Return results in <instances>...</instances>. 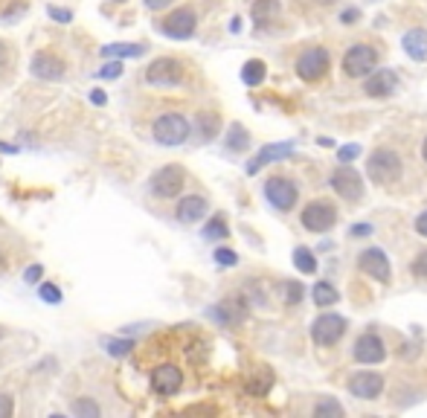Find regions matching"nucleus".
Wrapping results in <instances>:
<instances>
[{
  "mask_svg": "<svg viewBox=\"0 0 427 418\" xmlns=\"http://www.w3.org/2000/svg\"><path fill=\"white\" fill-rule=\"evenodd\" d=\"M366 175L375 186H393L401 178V157L393 148H378L372 151L366 163Z\"/></svg>",
  "mask_w": 427,
  "mask_h": 418,
  "instance_id": "f257e3e1",
  "label": "nucleus"
},
{
  "mask_svg": "<svg viewBox=\"0 0 427 418\" xmlns=\"http://www.w3.org/2000/svg\"><path fill=\"white\" fill-rule=\"evenodd\" d=\"M184 76H186V70L178 58H157L146 70V81L154 88H178L184 81Z\"/></svg>",
  "mask_w": 427,
  "mask_h": 418,
  "instance_id": "f03ea898",
  "label": "nucleus"
},
{
  "mask_svg": "<svg viewBox=\"0 0 427 418\" xmlns=\"http://www.w3.org/2000/svg\"><path fill=\"white\" fill-rule=\"evenodd\" d=\"M189 137V122L181 113H163L154 122V140L160 146H181Z\"/></svg>",
  "mask_w": 427,
  "mask_h": 418,
  "instance_id": "7ed1b4c3",
  "label": "nucleus"
},
{
  "mask_svg": "<svg viewBox=\"0 0 427 418\" xmlns=\"http://www.w3.org/2000/svg\"><path fill=\"white\" fill-rule=\"evenodd\" d=\"M378 64V53L369 44H355L343 56V73L349 78H366Z\"/></svg>",
  "mask_w": 427,
  "mask_h": 418,
  "instance_id": "20e7f679",
  "label": "nucleus"
},
{
  "mask_svg": "<svg viewBox=\"0 0 427 418\" xmlns=\"http://www.w3.org/2000/svg\"><path fill=\"white\" fill-rule=\"evenodd\" d=\"M346 331V320L340 314H320L311 322V340L317 346H334Z\"/></svg>",
  "mask_w": 427,
  "mask_h": 418,
  "instance_id": "39448f33",
  "label": "nucleus"
},
{
  "mask_svg": "<svg viewBox=\"0 0 427 418\" xmlns=\"http://www.w3.org/2000/svg\"><path fill=\"white\" fill-rule=\"evenodd\" d=\"M184 183H186V172L181 169V165H163V169H157L151 175V192L157 198H175V195H181Z\"/></svg>",
  "mask_w": 427,
  "mask_h": 418,
  "instance_id": "423d86ee",
  "label": "nucleus"
},
{
  "mask_svg": "<svg viewBox=\"0 0 427 418\" xmlns=\"http://www.w3.org/2000/svg\"><path fill=\"white\" fill-rule=\"evenodd\" d=\"M328 64H331L328 50L308 47L300 58H296V73H300V78H306V81H320L328 73Z\"/></svg>",
  "mask_w": 427,
  "mask_h": 418,
  "instance_id": "0eeeda50",
  "label": "nucleus"
},
{
  "mask_svg": "<svg viewBox=\"0 0 427 418\" xmlns=\"http://www.w3.org/2000/svg\"><path fill=\"white\" fill-rule=\"evenodd\" d=\"M331 189L343 200H361L363 198V178L352 165H337L331 172Z\"/></svg>",
  "mask_w": 427,
  "mask_h": 418,
  "instance_id": "6e6552de",
  "label": "nucleus"
},
{
  "mask_svg": "<svg viewBox=\"0 0 427 418\" xmlns=\"http://www.w3.org/2000/svg\"><path fill=\"white\" fill-rule=\"evenodd\" d=\"M334 221H337V209L328 200H314L303 209V227L308 233H326L334 227Z\"/></svg>",
  "mask_w": 427,
  "mask_h": 418,
  "instance_id": "1a4fd4ad",
  "label": "nucleus"
},
{
  "mask_svg": "<svg viewBox=\"0 0 427 418\" xmlns=\"http://www.w3.org/2000/svg\"><path fill=\"white\" fill-rule=\"evenodd\" d=\"M358 267L369 276V279H378V282H383L387 285L390 282V259H387V253L383 250H378V247H369V250H363L361 253V259H358Z\"/></svg>",
  "mask_w": 427,
  "mask_h": 418,
  "instance_id": "9d476101",
  "label": "nucleus"
},
{
  "mask_svg": "<svg viewBox=\"0 0 427 418\" xmlns=\"http://www.w3.org/2000/svg\"><path fill=\"white\" fill-rule=\"evenodd\" d=\"M265 198H268L276 209L288 213V209L296 203V186H293V180H288V178H271V180L265 183Z\"/></svg>",
  "mask_w": 427,
  "mask_h": 418,
  "instance_id": "9b49d317",
  "label": "nucleus"
},
{
  "mask_svg": "<svg viewBox=\"0 0 427 418\" xmlns=\"http://www.w3.org/2000/svg\"><path fill=\"white\" fill-rule=\"evenodd\" d=\"M195 12L192 9H178V12H172L169 18H163L160 21V32L163 35H169V38H189L192 32H195Z\"/></svg>",
  "mask_w": 427,
  "mask_h": 418,
  "instance_id": "f8f14e48",
  "label": "nucleus"
},
{
  "mask_svg": "<svg viewBox=\"0 0 427 418\" xmlns=\"http://www.w3.org/2000/svg\"><path fill=\"white\" fill-rule=\"evenodd\" d=\"M355 360L358 363H381L383 357H387V349H383V340L378 337V334H372V331H366V334H361L358 337V343H355Z\"/></svg>",
  "mask_w": 427,
  "mask_h": 418,
  "instance_id": "ddd939ff",
  "label": "nucleus"
},
{
  "mask_svg": "<svg viewBox=\"0 0 427 418\" xmlns=\"http://www.w3.org/2000/svg\"><path fill=\"white\" fill-rule=\"evenodd\" d=\"M349 392L361 401H375L383 392V378L378 372H358L349 381Z\"/></svg>",
  "mask_w": 427,
  "mask_h": 418,
  "instance_id": "4468645a",
  "label": "nucleus"
},
{
  "mask_svg": "<svg viewBox=\"0 0 427 418\" xmlns=\"http://www.w3.org/2000/svg\"><path fill=\"white\" fill-rule=\"evenodd\" d=\"M184 384V374L178 366H157L151 372V387L157 395H175Z\"/></svg>",
  "mask_w": 427,
  "mask_h": 418,
  "instance_id": "2eb2a0df",
  "label": "nucleus"
},
{
  "mask_svg": "<svg viewBox=\"0 0 427 418\" xmlns=\"http://www.w3.org/2000/svg\"><path fill=\"white\" fill-rule=\"evenodd\" d=\"M396 88H398V76H396V70H375L372 76H366V81H363V91L369 93V96H390V93H396Z\"/></svg>",
  "mask_w": 427,
  "mask_h": 418,
  "instance_id": "dca6fc26",
  "label": "nucleus"
},
{
  "mask_svg": "<svg viewBox=\"0 0 427 418\" xmlns=\"http://www.w3.org/2000/svg\"><path fill=\"white\" fill-rule=\"evenodd\" d=\"M64 61L59 58V56H53V53H38L35 58H32V73L38 76V78H47V81H59V78H64Z\"/></svg>",
  "mask_w": 427,
  "mask_h": 418,
  "instance_id": "f3484780",
  "label": "nucleus"
},
{
  "mask_svg": "<svg viewBox=\"0 0 427 418\" xmlns=\"http://www.w3.org/2000/svg\"><path fill=\"white\" fill-rule=\"evenodd\" d=\"M288 154H293V143H271V146H265L259 154H256L253 160H250V165H247V175H256L262 169V165H268V163H276V160H285Z\"/></svg>",
  "mask_w": 427,
  "mask_h": 418,
  "instance_id": "a211bd4d",
  "label": "nucleus"
},
{
  "mask_svg": "<svg viewBox=\"0 0 427 418\" xmlns=\"http://www.w3.org/2000/svg\"><path fill=\"white\" fill-rule=\"evenodd\" d=\"M206 200L201 198V195H189V198H181V203H178V221L181 224H195V221H201L204 215H206Z\"/></svg>",
  "mask_w": 427,
  "mask_h": 418,
  "instance_id": "6ab92c4d",
  "label": "nucleus"
},
{
  "mask_svg": "<svg viewBox=\"0 0 427 418\" xmlns=\"http://www.w3.org/2000/svg\"><path fill=\"white\" fill-rule=\"evenodd\" d=\"M401 47L413 61H424L427 58V32L424 29H410L401 38Z\"/></svg>",
  "mask_w": 427,
  "mask_h": 418,
  "instance_id": "aec40b11",
  "label": "nucleus"
},
{
  "mask_svg": "<svg viewBox=\"0 0 427 418\" xmlns=\"http://www.w3.org/2000/svg\"><path fill=\"white\" fill-rule=\"evenodd\" d=\"M265 61H259V58H250L244 67H241V81L244 85H250V88H256V85H262L265 81Z\"/></svg>",
  "mask_w": 427,
  "mask_h": 418,
  "instance_id": "412c9836",
  "label": "nucleus"
},
{
  "mask_svg": "<svg viewBox=\"0 0 427 418\" xmlns=\"http://www.w3.org/2000/svg\"><path fill=\"white\" fill-rule=\"evenodd\" d=\"M311 297H314V305H320V308H328V305H334L340 300L337 287L331 282H317L314 290H311Z\"/></svg>",
  "mask_w": 427,
  "mask_h": 418,
  "instance_id": "4be33fe9",
  "label": "nucleus"
},
{
  "mask_svg": "<svg viewBox=\"0 0 427 418\" xmlns=\"http://www.w3.org/2000/svg\"><path fill=\"white\" fill-rule=\"evenodd\" d=\"M143 53H146V47H140V44H108V47H102V56H108V58H137Z\"/></svg>",
  "mask_w": 427,
  "mask_h": 418,
  "instance_id": "5701e85b",
  "label": "nucleus"
},
{
  "mask_svg": "<svg viewBox=\"0 0 427 418\" xmlns=\"http://www.w3.org/2000/svg\"><path fill=\"white\" fill-rule=\"evenodd\" d=\"M293 265H296V270L306 273V276H311L317 270V259H314V253L308 247H296L293 250Z\"/></svg>",
  "mask_w": 427,
  "mask_h": 418,
  "instance_id": "b1692460",
  "label": "nucleus"
},
{
  "mask_svg": "<svg viewBox=\"0 0 427 418\" xmlns=\"http://www.w3.org/2000/svg\"><path fill=\"white\" fill-rule=\"evenodd\" d=\"M247 146H250V134H247V128H241L238 122L230 125V131H227V148H230V151H244Z\"/></svg>",
  "mask_w": 427,
  "mask_h": 418,
  "instance_id": "393cba45",
  "label": "nucleus"
},
{
  "mask_svg": "<svg viewBox=\"0 0 427 418\" xmlns=\"http://www.w3.org/2000/svg\"><path fill=\"white\" fill-rule=\"evenodd\" d=\"M218 128H221L218 113H201V116H198V131H201L204 140H212V137L218 134Z\"/></svg>",
  "mask_w": 427,
  "mask_h": 418,
  "instance_id": "a878e982",
  "label": "nucleus"
},
{
  "mask_svg": "<svg viewBox=\"0 0 427 418\" xmlns=\"http://www.w3.org/2000/svg\"><path fill=\"white\" fill-rule=\"evenodd\" d=\"M276 12H279V4H276V0H256V4H253V18L259 21V24L271 21Z\"/></svg>",
  "mask_w": 427,
  "mask_h": 418,
  "instance_id": "bb28decb",
  "label": "nucleus"
},
{
  "mask_svg": "<svg viewBox=\"0 0 427 418\" xmlns=\"http://www.w3.org/2000/svg\"><path fill=\"white\" fill-rule=\"evenodd\" d=\"M230 235V230H227V224H224V218H212L206 227H204V238L206 241H216V238H227Z\"/></svg>",
  "mask_w": 427,
  "mask_h": 418,
  "instance_id": "cd10ccee",
  "label": "nucleus"
},
{
  "mask_svg": "<svg viewBox=\"0 0 427 418\" xmlns=\"http://www.w3.org/2000/svg\"><path fill=\"white\" fill-rule=\"evenodd\" d=\"M73 412H76V415H81V418H88V415H94V418H96L102 409H99L94 401H88V398H79V401H73Z\"/></svg>",
  "mask_w": 427,
  "mask_h": 418,
  "instance_id": "c85d7f7f",
  "label": "nucleus"
},
{
  "mask_svg": "<svg viewBox=\"0 0 427 418\" xmlns=\"http://www.w3.org/2000/svg\"><path fill=\"white\" fill-rule=\"evenodd\" d=\"M314 415H317V418H323V415H343V407H340L337 401H331V398H323V401L314 407Z\"/></svg>",
  "mask_w": 427,
  "mask_h": 418,
  "instance_id": "c756f323",
  "label": "nucleus"
},
{
  "mask_svg": "<svg viewBox=\"0 0 427 418\" xmlns=\"http://www.w3.org/2000/svg\"><path fill=\"white\" fill-rule=\"evenodd\" d=\"M38 294H41V300L50 302V305H59V302H61V290H59L56 285H50V282L41 285V287H38Z\"/></svg>",
  "mask_w": 427,
  "mask_h": 418,
  "instance_id": "7c9ffc66",
  "label": "nucleus"
},
{
  "mask_svg": "<svg viewBox=\"0 0 427 418\" xmlns=\"http://www.w3.org/2000/svg\"><path fill=\"white\" fill-rule=\"evenodd\" d=\"M282 294H285V302H288V305H296V302L303 300V285H300V282H285Z\"/></svg>",
  "mask_w": 427,
  "mask_h": 418,
  "instance_id": "2f4dec72",
  "label": "nucleus"
},
{
  "mask_svg": "<svg viewBox=\"0 0 427 418\" xmlns=\"http://www.w3.org/2000/svg\"><path fill=\"white\" fill-rule=\"evenodd\" d=\"M105 346H108V352H111L114 357H125L128 352L134 349V343H131V340H105Z\"/></svg>",
  "mask_w": 427,
  "mask_h": 418,
  "instance_id": "473e14b6",
  "label": "nucleus"
},
{
  "mask_svg": "<svg viewBox=\"0 0 427 418\" xmlns=\"http://www.w3.org/2000/svg\"><path fill=\"white\" fill-rule=\"evenodd\" d=\"M410 270H413V276H416V279H427V250H424V253H418V256L413 259Z\"/></svg>",
  "mask_w": 427,
  "mask_h": 418,
  "instance_id": "72a5a7b5",
  "label": "nucleus"
},
{
  "mask_svg": "<svg viewBox=\"0 0 427 418\" xmlns=\"http://www.w3.org/2000/svg\"><path fill=\"white\" fill-rule=\"evenodd\" d=\"M216 262H218V265H224V267H233V265L238 262V256L233 253V250L221 247V250H216Z\"/></svg>",
  "mask_w": 427,
  "mask_h": 418,
  "instance_id": "f704fd0d",
  "label": "nucleus"
},
{
  "mask_svg": "<svg viewBox=\"0 0 427 418\" xmlns=\"http://www.w3.org/2000/svg\"><path fill=\"white\" fill-rule=\"evenodd\" d=\"M358 154H361V146H355V143H352V146H343V148H340V151H337V157H340V163H349V160H355Z\"/></svg>",
  "mask_w": 427,
  "mask_h": 418,
  "instance_id": "c9c22d12",
  "label": "nucleus"
},
{
  "mask_svg": "<svg viewBox=\"0 0 427 418\" xmlns=\"http://www.w3.org/2000/svg\"><path fill=\"white\" fill-rule=\"evenodd\" d=\"M119 73H122V64H119V61H111V64H105V67L99 70L102 78H119Z\"/></svg>",
  "mask_w": 427,
  "mask_h": 418,
  "instance_id": "e433bc0d",
  "label": "nucleus"
},
{
  "mask_svg": "<svg viewBox=\"0 0 427 418\" xmlns=\"http://www.w3.org/2000/svg\"><path fill=\"white\" fill-rule=\"evenodd\" d=\"M41 276H44V267H41V265H32V267H26V273H24V279H26L29 285L41 282Z\"/></svg>",
  "mask_w": 427,
  "mask_h": 418,
  "instance_id": "4c0bfd02",
  "label": "nucleus"
},
{
  "mask_svg": "<svg viewBox=\"0 0 427 418\" xmlns=\"http://www.w3.org/2000/svg\"><path fill=\"white\" fill-rule=\"evenodd\" d=\"M12 407H15L12 398H9L6 392H0V418H9V415H12Z\"/></svg>",
  "mask_w": 427,
  "mask_h": 418,
  "instance_id": "58836bf2",
  "label": "nucleus"
},
{
  "mask_svg": "<svg viewBox=\"0 0 427 418\" xmlns=\"http://www.w3.org/2000/svg\"><path fill=\"white\" fill-rule=\"evenodd\" d=\"M50 18H53V21H61V24H67V21H73V12H67V9H56V6H50Z\"/></svg>",
  "mask_w": 427,
  "mask_h": 418,
  "instance_id": "ea45409f",
  "label": "nucleus"
},
{
  "mask_svg": "<svg viewBox=\"0 0 427 418\" xmlns=\"http://www.w3.org/2000/svg\"><path fill=\"white\" fill-rule=\"evenodd\" d=\"M416 233L427 238V209H424V213H421V215L416 218Z\"/></svg>",
  "mask_w": 427,
  "mask_h": 418,
  "instance_id": "a19ab883",
  "label": "nucleus"
},
{
  "mask_svg": "<svg viewBox=\"0 0 427 418\" xmlns=\"http://www.w3.org/2000/svg\"><path fill=\"white\" fill-rule=\"evenodd\" d=\"M175 0H146V6L151 9V12H157V9H166V6H172Z\"/></svg>",
  "mask_w": 427,
  "mask_h": 418,
  "instance_id": "79ce46f5",
  "label": "nucleus"
},
{
  "mask_svg": "<svg viewBox=\"0 0 427 418\" xmlns=\"http://www.w3.org/2000/svg\"><path fill=\"white\" fill-rule=\"evenodd\" d=\"M349 233H352V235H358V238H363V235H369V233H372V227H369V224H355Z\"/></svg>",
  "mask_w": 427,
  "mask_h": 418,
  "instance_id": "37998d69",
  "label": "nucleus"
},
{
  "mask_svg": "<svg viewBox=\"0 0 427 418\" xmlns=\"http://www.w3.org/2000/svg\"><path fill=\"white\" fill-rule=\"evenodd\" d=\"M18 146H6V143H0V154H15Z\"/></svg>",
  "mask_w": 427,
  "mask_h": 418,
  "instance_id": "c03bdc74",
  "label": "nucleus"
},
{
  "mask_svg": "<svg viewBox=\"0 0 427 418\" xmlns=\"http://www.w3.org/2000/svg\"><path fill=\"white\" fill-rule=\"evenodd\" d=\"M343 21H358V9H346V12H343Z\"/></svg>",
  "mask_w": 427,
  "mask_h": 418,
  "instance_id": "a18cd8bd",
  "label": "nucleus"
},
{
  "mask_svg": "<svg viewBox=\"0 0 427 418\" xmlns=\"http://www.w3.org/2000/svg\"><path fill=\"white\" fill-rule=\"evenodd\" d=\"M91 99H94L96 105H105V93H102V91H94V96H91Z\"/></svg>",
  "mask_w": 427,
  "mask_h": 418,
  "instance_id": "49530a36",
  "label": "nucleus"
},
{
  "mask_svg": "<svg viewBox=\"0 0 427 418\" xmlns=\"http://www.w3.org/2000/svg\"><path fill=\"white\" fill-rule=\"evenodd\" d=\"M4 61H6V47L0 44V64H4Z\"/></svg>",
  "mask_w": 427,
  "mask_h": 418,
  "instance_id": "de8ad7c7",
  "label": "nucleus"
},
{
  "mask_svg": "<svg viewBox=\"0 0 427 418\" xmlns=\"http://www.w3.org/2000/svg\"><path fill=\"white\" fill-rule=\"evenodd\" d=\"M421 157H424V163H427V140H424V146H421Z\"/></svg>",
  "mask_w": 427,
  "mask_h": 418,
  "instance_id": "09e8293b",
  "label": "nucleus"
},
{
  "mask_svg": "<svg viewBox=\"0 0 427 418\" xmlns=\"http://www.w3.org/2000/svg\"><path fill=\"white\" fill-rule=\"evenodd\" d=\"M4 265H6V262H4V253H0V270H4Z\"/></svg>",
  "mask_w": 427,
  "mask_h": 418,
  "instance_id": "8fccbe9b",
  "label": "nucleus"
}]
</instances>
